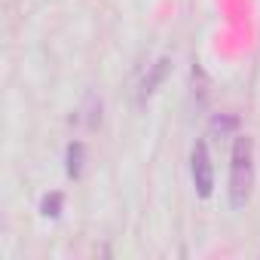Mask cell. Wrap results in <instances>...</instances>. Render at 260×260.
I'll list each match as a JSON object with an SVG mask.
<instances>
[{
	"label": "cell",
	"instance_id": "cell-1",
	"mask_svg": "<svg viewBox=\"0 0 260 260\" xmlns=\"http://www.w3.org/2000/svg\"><path fill=\"white\" fill-rule=\"evenodd\" d=\"M254 184V147L248 135H239L233 144V162H230V202L233 208H245Z\"/></svg>",
	"mask_w": 260,
	"mask_h": 260
},
{
	"label": "cell",
	"instance_id": "cell-2",
	"mask_svg": "<svg viewBox=\"0 0 260 260\" xmlns=\"http://www.w3.org/2000/svg\"><path fill=\"white\" fill-rule=\"evenodd\" d=\"M190 162H193V166H190V172H193L196 193H199L202 199H208V196H211V190H214V169H211V156H208L205 141H196Z\"/></svg>",
	"mask_w": 260,
	"mask_h": 260
},
{
	"label": "cell",
	"instance_id": "cell-3",
	"mask_svg": "<svg viewBox=\"0 0 260 260\" xmlns=\"http://www.w3.org/2000/svg\"><path fill=\"white\" fill-rule=\"evenodd\" d=\"M169 64H172L169 58H159L156 64H150V71H147V77H144V83H141V92H138V98H141V101H147V98L156 92V86L166 80V74H169Z\"/></svg>",
	"mask_w": 260,
	"mask_h": 260
},
{
	"label": "cell",
	"instance_id": "cell-4",
	"mask_svg": "<svg viewBox=\"0 0 260 260\" xmlns=\"http://www.w3.org/2000/svg\"><path fill=\"white\" fill-rule=\"evenodd\" d=\"M83 159H86V147L80 141H71L68 144V178H80L83 175Z\"/></svg>",
	"mask_w": 260,
	"mask_h": 260
},
{
	"label": "cell",
	"instance_id": "cell-5",
	"mask_svg": "<svg viewBox=\"0 0 260 260\" xmlns=\"http://www.w3.org/2000/svg\"><path fill=\"white\" fill-rule=\"evenodd\" d=\"M40 211H43L46 217H58V214H61V193H49V196L43 199Z\"/></svg>",
	"mask_w": 260,
	"mask_h": 260
},
{
	"label": "cell",
	"instance_id": "cell-6",
	"mask_svg": "<svg viewBox=\"0 0 260 260\" xmlns=\"http://www.w3.org/2000/svg\"><path fill=\"white\" fill-rule=\"evenodd\" d=\"M236 122H239L236 116H230V113H220V116H214V119H211V128L223 135V132H230V128H236Z\"/></svg>",
	"mask_w": 260,
	"mask_h": 260
}]
</instances>
